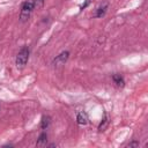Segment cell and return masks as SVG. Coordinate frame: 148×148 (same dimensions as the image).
I'll use <instances>...</instances> for the list:
<instances>
[{
  "label": "cell",
  "mask_w": 148,
  "mask_h": 148,
  "mask_svg": "<svg viewBox=\"0 0 148 148\" xmlns=\"http://www.w3.org/2000/svg\"><path fill=\"white\" fill-rule=\"evenodd\" d=\"M112 80H113V82H114L118 87H124V84H125L124 77H123L120 74H113V75H112Z\"/></svg>",
  "instance_id": "cell-6"
},
{
  "label": "cell",
  "mask_w": 148,
  "mask_h": 148,
  "mask_svg": "<svg viewBox=\"0 0 148 148\" xmlns=\"http://www.w3.org/2000/svg\"><path fill=\"white\" fill-rule=\"evenodd\" d=\"M106 9H108V3H103L102 6H99L96 10V17H102L105 15L106 13Z\"/></svg>",
  "instance_id": "cell-7"
},
{
  "label": "cell",
  "mask_w": 148,
  "mask_h": 148,
  "mask_svg": "<svg viewBox=\"0 0 148 148\" xmlns=\"http://www.w3.org/2000/svg\"><path fill=\"white\" fill-rule=\"evenodd\" d=\"M90 1H91V0H86V1H84V3H83L81 7H80V10H83V9H84V8H86V7H87V6L90 3Z\"/></svg>",
  "instance_id": "cell-11"
},
{
  "label": "cell",
  "mask_w": 148,
  "mask_h": 148,
  "mask_svg": "<svg viewBox=\"0 0 148 148\" xmlns=\"http://www.w3.org/2000/svg\"><path fill=\"white\" fill-rule=\"evenodd\" d=\"M29 53H30V50H29V47L27 45H24L18 51V53L16 56V60H15L17 68H23L27 65V62L29 60Z\"/></svg>",
  "instance_id": "cell-2"
},
{
  "label": "cell",
  "mask_w": 148,
  "mask_h": 148,
  "mask_svg": "<svg viewBox=\"0 0 148 148\" xmlns=\"http://www.w3.org/2000/svg\"><path fill=\"white\" fill-rule=\"evenodd\" d=\"M76 120H77V123L80 125H86L88 123V116H87V113L83 112V111L79 112L77 116H76Z\"/></svg>",
  "instance_id": "cell-5"
},
{
  "label": "cell",
  "mask_w": 148,
  "mask_h": 148,
  "mask_svg": "<svg viewBox=\"0 0 148 148\" xmlns=\"http://www.w3.org/2000/svg\"><path fill=\"white\" fill-rule=\"evenodd\" d=\"M47 143V134L45 132L40 133V135L38 136L37 139V142H36V146L37 147H45Z\"/></svg>",
  "instance_id": "cell-4"
},
{
  "label": "cell",
  "mask_w": 148,
  "mask_h": 148,
  "mask_svg": "<svg viewBox=\"0 0 148 148\" xmlns=\"http://www.w3.org/2000/svg\"><path fill=\"white\" fill-rule=\"evenodd\" d=\"M68 58H69V52L68 51H64V52H61L60 54H58L52 60V65H54V66H61V65H64L67 61Z\"/></svg>",
  "instance_id": "cell-3"
},
{
  "label": "cell",
  "mask_w": 148,
  "mask_h": 148,
  "mask_svg": "<svg viewBox=\"0 0 148 148\" xmlns=\"http://www.w3.org/2000/svg\"><path fill=\"white\" fill-rule=\"evenodd\" d=\"M50 123H51V118H50L49 116H43V117H42V121H40V127H42L43 130H46V128L49 127Z\"/></svg>",
  "instance_id": "cell-8"
},
{
  "label": "cell",
  "mask_w": 148,
  "mask_h": 148,
  "mask_svg": "<svg viewBox=\"0 0 148 148\" xmlns=\"http://www.w3.org/2000/svg\"><path fill=\"white\" fill-rule=\"evenodd\" d=\"M44 1L45 0H34V3H35V8H40V7H43V5H44Z\"/></svg>",
  "instance_id": "cell-9"
},
{
  "label": "cell",
  "mask_w": 148,
  "mask_h": 148,
  "mask_svg": "<svg viewBox=\"0 0 148 148\" xmlns=\"http://www.w3.org/2000/svg\"><path fill=\"white\" fill-rule=\"evenodd\" d=\"M139 146V142L138 141H133V142H130L128 143V147H138Z\"/></svg>",
  "instance_id": "cell-12"
},
{
  "label": "cell",
  "mask_w": 148,
  "mask_h": 148,
  "mask_svg": "<svg viewBox=\"0 0 148 148\" xmlns=\"http://www.w3.org/2000/svg\"><path fill=\"white\" fill-rule=\"evenodd\" d=\"M35 9V3H34V0H27L22 3V7H21V13H20V20L22 22H25L29 20L32 10Z\"/></svg>",
  "instance_id": "cell-1"
},
{
  "label": "cell",
  "mask_w": 148,
  "mask_h": 148,
  "mask_svg": "<svg viewBox=\"0 0 148 148\" xmlns=\"http://www.w3.org/2000/svg\"><path fill=\"white\" fill-rule=\"evenodd\" d=\"M106 124H108V119H106V114H104V119H103V124L101 123V125L98 126V130H99V131H102V130H103V128L105 127V125H106Z\"/></svg>",
  "instance_id": "cell-10"
}]
</instances>
